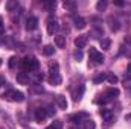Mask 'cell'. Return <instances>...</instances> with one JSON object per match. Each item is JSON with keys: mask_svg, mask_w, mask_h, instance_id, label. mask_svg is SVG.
<instances>
[{"mask_svg": "<svg viewBox=\"0 0 131 129\" xmlns=\"http://www.w3.org/2000/svg\"><path fill=\"white\" fill-rule=\"evenodd\" d=\"M49 82L52 85H60L61 84V74H60V67H58V62H52L50 64V71H49Z\"/></svg>", "mask_w": 131, "mask_h": 129, "instance_id": "cell-1", "label": "cell"}, {"mask_svg": "<svg viewBox=\"0 0 131 129\" xmlns=\"http://www.w3.org/2000/svg\"><path fill=\"white\" fill-rule=\"evenodd\" d=\"M21 67H23V70H26L29 73L35 71L38 68V61L35 56H25V59L21 61Z\"/></svg>", "mask_w": 131, "mask_h": 129, "instance_id": "cell-2", "label": "cell"}, {"mask_svg": "<svg viewBox=\"0 0 131 129\" xmlns=\"http://www.w3.org/2000/svg\"><path fill=\"white\" fill-rule=\"evenodd\" d=\"M3 99H6V100H9V102H23V93L21 91H17V90H9V91H6L5 94H3Z\"/></svg>", "mask_w": 131, "mask_h": 129, "instance_id": "cell-3", "label": "cell"}, {"mask_svg": "<svg viewBox=\"0 0 131 129\" xmlns=\"http://www.w3.org/2000/svg\"><path fill=\"white\" fill-rule=\"evenodd\" d=\"M90 61H93L95 64H102L105 61V58H104V55L101 52H98L93 47H90Z\"/></svg>", "mask_w": 131, "mask_h": 129, "instance_id": "cell-4", "label": "cell"}, {"mask_svg": "<svg viewBox=\"0 0 131 129\" xmlns=\"http://www.w3.org/2000/svg\"><path fill=\"white\" fill-rule=\"evenodd\" d=\"M107 23H108V28H110L111 32H117V31L121 29V21H119L116 17H113V15H110V17L107 18Z\"/></svg>", "mask_w": 131, "mask_h": 129, "instance_id": "cell-5", "label": "cell"}, {"mask_svg": "<svg viewBox=\"0 0 131 129\" xmlns=\"http://www.w3.org/2000/svg\"><path fill=\"white\" fill-rule=\"evenodd\" d=\"M87 41H89V36L87 35H79V36L75 38V46L78 49H84L87 46Z\"/></svg>", "mask_w": 131, "mask_h": 129, "instance_id": "cell-6", "label": "cell"}, {"mask_svg": "<svg viewBox=\"0 0 131 129\" xmlns=\"http://www.w3.org/2000/svg\"><path fill=\"white\" fill-rule=\"evenodd\" d=\"M38 28V18L37 17H29L26 20V29L28 31H35Z\"/></svg>", "mask_w": 131, "mask_h": 129, "instance_id": "cell-7", "label": "cell"}, {"mask_svg": "<svg viewBox=\"0 0 131 129\" xmlns=\"http://www.w3.org/2000/svg\"><path fill=\"white\" fill-rule=\"evenodd\" d=\"M87 119H89V114H85V112H79V114H75L70 117V120L75 123H84Z\"/></svg>", "mask_w": 131, "mask_h": 129, "instance_id": "cell-8", "label": "cell"}, {"mask_svg": "<svg viewBox=\"0 0 131 129\" xmlns=\"http://www.w3.org/2000/svg\"><path fill=\"white\" fill-rule=\"evenodd\" d=\"M46 117H47V112H46L44 108H37V109H35V120H37V122L41 123Z\"/></svg>", "mask_w": 131, "mask_h": 129, "instance_id": "cell-9", "label": "cell"}, {"mask_svg": "<svg viewBox=\"0 0 131 129\" xmlns=\"http://www.w3.org/2000/svg\"><path fill=\"white\" fill-rule=\"evenodd\" d=\"M57 29H58L57 20H55L53 17H49V18H47V32H49V33H53Z\"/></svg>", "mask_w": 131, "mask_h": 129, "instance_id": "cell-10", "label": "cell"}, {"mask_svg": "<svg viewBox=\"0 0 131 129\" xmlns=\"http://www.w3.org/2000/svg\"><path fill=\"white\" fill-rule=\"evenodd\" d=\"M5 8L8 9V12H17V9H18V2H17V0H9V2H6Z\"/></svg>", "mask_w": 131, "mask_h": 129, "instance_id": "cell-11", "label": "cell"}, {"mask_svg": "<svg viewBox=\"0 0 131 129\" xmlns=\"http://www.w3.org/2000/svg\"><path fill=\"white\" fill-rule=\"evenodd\" d=\"M17 82L21 85H28L29 84V73H18L17 74Z\"/></svg>", "mask_w": 131, "mask_h": 129, "instance_id": "cell-12", "label": "cell"}, {"mask_svg": "<svg viewBox=\"0 0 131 129\" xmlns=\"http://www.w3.org/2000/svg\"><path fill=\"white\" fill-rule=\"evenodd\" d=\"M117 96H119V90H117V88H110V90L105 93L104 97H105L107 100H111V99H114V97H117Z\"/></svg>", "mask_w": 131, "mask_h": 129, "instance_id": "cell-13", "label": "cell"}, {"mask_svg": "<svg viewBox=\"0 0 131 129\" xmlns=\"http://www.w3.org/2000/svg\"><path fill=\"white\" fill-rule=\"evenodd\" d=\"M73 23H75V28L76 29H84L85 28V20L82 17H75L73 18Z\"/></svg>", "mask_w": 131, "mask_h": 129, "instance_id": "cell-14", "label": "cell"}, {"mask_svg": "<svg viewBox=\"0 0 131 129\" xmlns=\"http://www.w3.org/2000/svg\"><path fill=\"white\" fill-rule=\"evenodd\" d=\"M57 103H58V106H60L61 109H66V108H67V100H66V97L61 96V94L57 96Z\"/></svg>", "mask_w": 131, "mask_h": 129, "instance_id": "cell-15", "label": "cell"}, {"mask_svg": "<svg viewBox=\"0 0 131 129\" xmlns=\"http://www.w3.org/2000/svg\"><path fill=\"white\" fill-rule=\"evenodd\" d=\"M63 6H64L66 9H69V11H75L76 9V3L73 0H64L63 2Z\"/></svg>", "mask_w": 131, "mask_h": 129, "instance_id": "cell-16", "label": "cell"}, {"mask_svg": "<svg viewBox=\"0 0 131 129\" xmlns=\"http://www.w3.org/2000/svg\"><path fill=\"white\" fill-rule=\"evenodd\" d=\"M55 44H57L60 49L66 47V36H63V35H58V36H55Z\"/></svg>", "mask_w": 131, "mask_h": 129, "instance_id": "cell-17", "label": "cell"}, {"mask_svg": "<svg viewBox=\"0 0 131 129\" xmlns=\"http://www.w3.org/2000/svg\"><path fill=\"white\" fill-rule=\"evenodd\" d=\"M43 53H44L46 56H52V55L55 53V49H53V46H50V44L44 46V49H43Z\"/></svg>", "mask_w": 131, "mask_h": 129, "instance_id": "cell-18", "label": "cell"}, {"mask_svg": "<svg viewBox=\"0 0 131 129\" xmlns=\"http://www.w3.org/2000/svg\"><path fill=\"white\" fill-rule=\"evenodd\" d=\"M96 128V125H95V122L92 120V119H87L84 123H82V129H95Z\"/></svg>", "mask_w": 131, "mask_h": 129, "instance_id": "cell-19", "label": "cell"}, {"mask_svg": "<svg viewBox=\"0 0 131 129\" xmlns=\"http://www.w3.org/2000/svg\"><path fill=\"white\" fill-rule=\"evenodd\" d=\"M101 115H102L104 120H110V119H113V112H111L110 109H101Z\"/></svg>", "mask_w": 131, "mask_h": 129, "instance_id": "cell-20", "label": "cell"}, {"mask_svg": "<svg viewBox=\"0 0 131 129\" xmlns=\"http://www.w3.org/2000/svg\"><path fill=\"white\" fill-rule=\"evenodd\" d=\"M46 129H63V122H61V120H57V122H53L52 125H49Z\"/></svg>", "mask_w": 131, "mask_h": 129, "instance_id": "cell-21", "label": "cell"}, {"mask_svg": "<svg viewBox=\"0 0 131 129\" xmlns=\"http://www.w3.org/2000/svg\"><path fill=\"white\" fill-rule=\"evenodd\" d=\"M110 44H111V41H110L108 38H102V40H101V47H102L104 50H108V49H110Z\"/></svg>", "mask_w": 131, "mask_h": 129, "instance_id": "cell-22", "label": "cell"}, {"mask_svg": "<svg viewBox=\"0 0 131 129\" xmlns=\"http://www.w3.org/2000/svg\"><path fill=\"white\" fill-rule=\"evenodd\" d=\"M107 81H108V84L116 85V84H117V76L113 74V73H110V74H107Z\"/></svg>", "mask_w": 131, "mask_h": 129, "instance_id": "cell-23", "label": "cell"}, {"mask_svg": "<svg viewBox=\"0 0 131 129\" xmlns=\"http://www.w3.org/2000/svg\"><path fill=\"white\" fill-rule=\"evenodd\" d=\"M107 5H108V2H107V0H101V2L96 3V9H98V11H104V9L107 8Z\"/></svg>", "mask_w": 131, "mask_h": 129, "instance_id": "cell-24", "label": "cell"}, {"mask_svg": "<svg viewBox=\"0 0 131 129\" xmlns=\"http://www.w3.org/2000/svg\"><path fill=\"white\" fill-rule=\"evenodd\" d=\"M44 109H46V112H47V115H53V114L57 112V111L53 109V106H52V105H47V106H46Z\"/></svg>", "mask_w": 131, "mask_h": 129, "instance_id": "cell-25", "label": "cell"}, {"mask_svg": "<svg viewBox=\"0 0 131 129\" xmlns=\"http://www.w3.org/2000/svg\"><path fill=\"white\" fill-rule=\"evenodd\" d=\"M104 79H107V74H99V76H96V78H95V82H96V84H99V82H102Z\"/></svg>", "mask_w": 131, "mask_h": 129, "instance_id": "cell-26", "label": "cell"}, {"mask_svg": "<svg viewBox=\"0 0 131 129\" xmlns=\"http://www.w3.org/2000/svg\"><path fill=\"white\" fill-rule=\"evenodd\" d=\"M113 123H114V117H113V119H110V120H105V123H104V128H110Z\"/></svg>", "mask_w": 131, "mask_h": 129, "instance_id": "cell-27", "label": "cell"}, {"mask_svg": "<svg viewBox=\"0 0 131 129\" xmlns=\"http://www.w3.org/2000/svg\"><path fill=\"white\" fill-rule=\"evenodd\" d=\"M15 64H17V58H15V56H12V58L9 59V67H11V68H14Z\"/></svg>", "mask_w": 131, "mask_h": 129, "instance_id": "cell-28", "label": "cell"}, {"mask_svg": "<svg viewBox=\"0 0 131 129\" xmlns=\"http://www.w3.org/2000/svg\"><path fill=\"white\" fill-rule=\"evenodd\" d=\"M44 6L47 9H52V8H55V2H47V3H44Z\"/></svg>", "mask_w": 131, "mask_h": 129, "instance_id": "cell-29", "label": "cell"}, {"mask_svg": "<svg viewBox=\"0 0 131 129\" xmlns=\"http://www.w3.org/2000/svg\"><path fill=\"white\" fill-rule=\"evenodd\" d=\"M3 29H5V24H3V18H2V15H0V35L3 33Z\"/></svg>", "mask_w": 131, "mask_h": 129, "instance_id": "cell-30", "label": "cell"}, {"mask_svg": "<svg viewBox=\"0 0 131 129\" xmlns=\"http://www.w3.org/2000/svg\"><path fill=\"white\" fill-rule=\"evenodd\" d=\"M114 5H117V6H124V2H121V0H116V2H114Z\"/></svg>", "mask_w": 131, "mask_h": 129, "instance_id": "cell-31", "label": "cell"}, {"mask_svg": "<svg viewBox=\"0 0 131 129\" xmlns=\"http://www.w3.org/2000/svg\"><path fill=\"white\" fill-rule=\"evenodd\" d=\"M5 84H6V81H5V78H2V76H0V87H2V85H5Z\"/></svg>", "mask_w": 131, "mask_h": 129, "instance_id": "cell-32", "label": "cell"}, {"mask_svg": "<svg viewBox=\"0 0 131 129\" xmlns=\"http://www.w3.org/2000/svg\"><path fill=\"white\" fill-rule=\"evenodd\" d=\"M125 120H127V122H130V123H131V114H127V115H125Z\"/></svg>", "mask_w": 131, "mask_h": 129, "instance_id": "cell-33", "label": "cell"}, {"mask_svg": "<svg viewBox=\"0 0 131 129\" xmlns=\"http://www.w3.org/2000/svg\"><path fill=\"white\" fill-rule=\"evenodd\" d=\"M75 56H76V58H82V53H81V52H76Z\"/></svg>", "mask_w": 131, "mask_h": 129, "instance_id": "cell-34", "label": "cell"}, {"mask_svg": "<svg viewBox=\"0 0 131 129\" xmlns=\"http://www.w3.org/2000/svg\"><path fill=\"white\" fill-rule=\"evenodd\" d=\"M125 43H130V44H131V38H130V36H127V38H125Z\"/></svg>", "mask_w": 131, "mask_h": 129, "instance_id": "cell-35", "label": "cell"}, {"mask_svg": "<svg viewBox=\"0 0 131 129\" xmlns=\"http://www.w3.org/2000/svg\"><path fill=\"white\" fill-rule=\"evenodd\" d=\"M128 74H130V76H131V64L128 65Z\"/></svg>", "mask_w": 131, "mask_h": 129, "instance_id": "cell-36", "label": "cell"}, {"mask_svg": "<svg viewBox=\"0 0 131 129\" xmlns=\"http://www.w3.org/2000/svg\"><path fill=\"white\" fill-rule=\"evenodd\" d=\"M70 129H81V128H76V126H72Z\"/></svg>", "mask_w": 131, "mask_h": 129, "instance_id": "cell-37", "label": "cell"}, {"mask_svg": "<svg viewBox=\"0 0 131 129\" xmlns=\"http://www.w3.org/2000/svg\"><path fill=\"white\" fill-rule=\"evenodd\" d=\"M0 65H2V59H0Z\"/></svg>", "mask_w": 131, "mask_h": 129, "instance_id": "cell-38", "label": "cell"}, {"mask_svg": "<svg viewBox=\"0 0 131 129\" xmlns=\"http://www.w3.org/2000/svg\"><path fill=\"white\" fill-rule=\"evenodd\" d=\"M0 129H3V128H0Z\"/></svg>", "mask_w": 131, "mask_h": 129, "instance_id": "cell-39", "label": "cell"}]
</instances>
